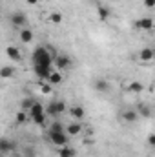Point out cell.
<instances>
[{"instance_id": "cell-1", "label": "cell", "mask_w": 155, "mask_h": 157, "mask_svg": "<svg viewBox=\"0 0 155 157\" xmlns=\"http://www.w3.org/2000/svg\"><path fill=\"white\" fill-rule=\"evenodd\" d=\"M33 70L35 75L42 80H46L47 75L53 71V57L49 53V48L40 46L33 51Z\"/></svg>"}, {"instance_id": "cell-2", "label": "cell", "mask_w": 155, "mask_h": 157, "mask_svg": "<svg viewBox=\"0 0 155 157\" xmlns=\"http://www.w3.org/2000/svg\"><path fill=\"white\" fill-rule=\"evenodd\" d=\"M44 110H46V113H47V115L57 117V115H60V113H64V112H66V104H64L62 101H51V102L47 104V108H44Z\"/></svg>"}, {"instance_id": "cell-3", "label": "cell", "mask_w": 155, "mask_h": 157, "mask_svg": "<svg viewBox=\"0 0 155 157\" xmlns=\"http://www.w3.org/2000/svg\"><path fill=\"white\" fill-rule=\"evenodd\" d=\"M49 141L57 146H66L70 143V137L66 135V132H49Z\"/></svg>"}, {"instance_id": "cell-4", "label": "cell", "mask_w": 155, "mask_h": 157, "mask_svg": "<svg viewBox=\"0 0 155 157\" xmlns=\"http://www.w3.org/2000/svg\"><path fill=\"white\" fill-rule=\"evenodd\" d=\"M9 20H11V24H13L15 28H20V29L28 26V15H26V13H22V11L13 13V15L9 17Z\"/></svg>"}, {"instance_id": "cell-5", "label": "cell", "mask_w": 155, "mask_h": 157, "mask_svg": "<svg viewBox=\"0 0 155 157\" xmlns=\"http://www.w3.org/2000/svg\"><path fill=\"white\" fill-rule=\"evenodd\" d=\"M53 66H55L59 71L68 70V68L71 66V59H70V57H66V55H57V57L53 59Z\"/></svg>"}, {"instance_id": "cell-6", "label": "cell", "mask_w": 155, "mask_h": 157, "mask_svg": "<svg viewBox=\"0 0 155 157\" xmlns=\"http://www.w3.org/2000/svg\"><path fill=\"white\" fill-rule=\"evenodd\" d=\"M135 28L137 29H144V31H150L153 29V18L152 17H144V18H139L135 22Z\"/></svg>"}, {"instance_id": "cell-7", "label": "cell", "mask_w": 155, "mask_h": 157, "mask_svg": "<svg viewBox=\"0 0 155 157\" xmlns=\"http://www.w3.org/2000/svg\"><path fill=\"white\" fill-rule=\"evenodd\" d=\"M64 132H66L68 137H75L78 133H82V122H70V124L64 128Z\"/></svg>"}, {"instance_id": "cell-8", "label": "cell", "mask_w": 155, "mask_h": 157, "mask_svg": "<svg viewBox=\"0 0 155 157\" xmlns=\"http://www.w3.org/2000/svg\"><path fill=\"white\" fill-rule=\"evenodd\" d=\"M110 15H112V11H110L106 6H102V4H97V18H99L100 22H106V20L110 18Z\"/></svg>"}, {"instance_id": "cell-9", "label": "cell", "mask_w": 155, "mask_h": 157, "mask_svg": "<svg viewBox=\"0 0 155 157\" xmlns=\"http://www.w3.org/2000/svg\"><path fill=\"white\" fill-rule=\"evenodd\" d=\"M93 88L97 90V93H108L110 84H108V80H106V78H97V80L93 82Z\"/></svg>"}, {"instance_id": "cell-10", "label": "cell", "mask_w": 155, "mask_h": 157, "mask_svg": "<svg viewBox=\"0 0 155 157\" xmlns=\"http://www.w3.org/2000/svg\"><path fill=\"white\" fill-rule=\"evenodd\" d=\"M70 113H71V117L75 119V121H82V119L86 117V110L82 106H78V104L70 108Z\"/></svg>"}, {"instance_id": "cell-11", "label": "cell", "mask_w": 155, "mask_h": 157, "mask_svg": "<svg viewBox=\"0 0 155 157\" xmlns=\"http://www.w3.org/2000/svg\"><path fill=\"white\" fill-rule=\"evenodd\" d=\"M137 119H139V113H137L135 110H124V112H122V121L128 122V124L137 122Z\"/></svg>"}, {"instance_id": "cell-12", "label": "cell", "mask_w": 155, "mask_h": 157, "mask_svg": "<svg viewBox=\"0 0 155 157\" xmlns=\"http://www.w3.org/2000/svg\"><path fill=\"white\" fill-rule=\"evenodd\" d=\"M6 55H7L11 60H20V57H22V55H20V49H18L17 46H7V48H6Z\"/></svg>"}, {"instance_id": "cell-13", "label": "cell", "mask_w": 155, "mask_h": 157, "mask_svg": "<svg viewBox=\"0 0 155 157\" xmlns=\"http://www.w3.org/2000/svg\"><path fill=\"white\" fill-rule=\"evenodd\" d=\"M15 150V143H11V141H7V139H0V154L4 155V154H9V152H13Z\"/></svg>"}, {"instance_id": "cell-14", "label": "cell", "mask_w": 155, "mask_h": 157, "mask_svg": "<svg viewBox=\"0 0 155 157\" xmlns=\"http://www.w3.org/2000/svg\"><path fill=\"white\" fill-rule=\"evenodd\" d=\"M139 59H141L142 62H152V60H153V49H152V48H144V49H141Z\"/></svg>"}, {"instance_id": "cell-15", "label": "cell", "mask_w": 155, "mask_h": 157, "mask_svg": "<svg viewBox=\"0 0 155 157\" xmlns=\"http://www.w3.org/2000/svg\"><path fill=\"white\" fill-rule=\"evenodd\" d=\"M15 77V68L13 66H2L0 68V78L7 80V78H13Z\"/></svg>"}, {"instance_id": "cell-16", "label": "cell", "mask_w": 155, "mask_h": 157, "mask_svg": "<svg viewBox=\"0 0 155 157\" xmlns=\"http://www.w3.org/2000/svg\"><path fill=\"white\" fill-rule=\"evenodd\" d=\"M20 40H22L24 44H29V42L33 40V31H31L29 28H22V29H20Z\"/></svg>"}, {"instance_id": "cell-17", "label": "cell", "mask_w": 155, "mask_h": 157, "mask_svg": "<svg viewBox=\"0 0 155 157\" xmlns=\"http://www.w3.org/2000/svg\"><path fill=\"white\" fill-rule=\"evenodd\" d=\"M142 90H144V86H142V82H139V80H133V82L128 84V91H130V93H142Z\"/></svg>"}, {"instance_id": "cell-18", "label": "cell", "mask_w": 155, "mask_h": 157, "mask_svg": "<svg viewBox=\"0 0 155 157\" xmlns=\"http://www.w3.org/2000/svg\"><path fill=\"white\" fill-rule=\"evenodd\" d=\"M62 73H60V71H51V73H49V75H47V78H46V80H47V82H49V84H60V82H62Z\"/></svg>"}, {"instance_id": "cell-19", "label": "cell", "mask_w": 155, "mask_h": 157, "mask_svg": "<svg viewBox=\"0 0 155 157\" xmlns=\"http://www.w3.org/2000/svg\"><path fill=\"white\" fill-rule=\"evenodd\" d=\"M75 148H71V146H60V152H59V157H75Z\"/></svg>"}, {"instance_id": "cell-20", "label": "cell", "mask_w": 155, "mask_h": 157, "mask_svg": "<svg viewBox=\"0 0 155 157\" xmlns=\"http://www.w3.org/2000/svg\"><path fill=\"white\" fill-rule=\"evenodd\" d=\"M37 101L35 99H31V97H28V99H24L22 101V104H20V108H22V112H26V110H31V106L35 104Z\"/></svg>"}, {"instance_id": "cell-21", "label": "cell", "mask_w": 155, "mask_h": 157, "mask_svg": "<svg viewBox=\"0 0 155 157\" xmlns=\"http://www.w3.org/2000/svg\"><path fill=\"white\" fill-rule=\"evenodd\" d=\"M49 22H51V24H60V22H62V15L57 13V11L51 13V15H49Z\"/></svg>"}, {"instance_id": "cell-22", "label": "cell", "mask_w": 155, "mask_h": 157, "mask_svg": "<svg viewBox=\"0 0 155 157\" xmlns=\"http://www.w3.org/2000/svg\"><path fill=\"white\" fill-rule=\"evenodd\" d=\"M15 121H17V124H24V122L28 121V115H26V112H22V110H20V112L17 113Z\"/></svg>"}, {"instance_id": "cell-23", "label": "cell", "mask_w": 155, "mask_h": 157, "mask_svg": "<svg viewBox=\"0 0 155 157\" xmlns=\"http://www.w3.org/2000/svg\"><path fill=\"white\" fill-rule=\"evenodd\" d=\"M31 119H33L37 124H40V126H42V124H46V112H44V113H39V115H33Z\"/></svg>"}, {"instance_id": "cell-24", "label": "cell", "mask_w": 155, "mask_h": 157, "mask_svg": "<svg viewBox=\"0 0 155 157\" xmlns=\"http://www.w3.org/2000/svg\"><path fill=\"white\" fill-rule=\"evenodd\" d=\"M139 112H141L144 117H150V115H152V110L148 108V104H141V106H139Z\"/></svg>"}, {"instance_id": "cell-25", "label": "cell", "mask_w": 155, "mask_h": 157, "mask_svg": "<svg viewBox=\"0 0 155 157\" xmlns=\"http://www.w3.org/2000/svg\"><path fill=\"white\" fill-rule=\"evenodd\" d=\"M49 132H64V126H62L60 122H53V124L49 126Z\"/></svg>"}, {"instance_id": "cell-26", "label": "cell", "mask_w": 155, "mask_h": 157, "mask_svg": "<svg viewBox=\"0 0 155 157\" xmlns=\"http://www.w3.org/2000/svg\"><path fill=\"white\" fill-rule=\"evenodd\" d=\"M148 144H150V146H153V144H155V135H153V133H150V135H148Z\"/></svg>"}, {"instance_id": "cell-27", "label": "cell", "mask_w": 155, "mask_h": 157, "mask_svg": "<svg viewBox=\"0 0 155 157\" xmlns=\"http://www.w3.org/2000/svg\"><path fill=\"white\" fill-rule=\"evenodd\" d=\"M144 6L152 9V7H153V6H155V0H144Z\"/></svg>"}, {"instance_id": "cell-28", "label": "cell", "mask_w": 155, "mask_h": 157, "mask_svg": "<svg viewBox=\"0 0 155 157\" xmlns=\"http://www.w3.org/2000/svg\"><path fill=\"white\" fill-rule=\"evenodd\" d=\"M42 91H44V93H49V91H51V88H49V86H46V84H44V86H42Z\"/></svg>"}, {"instance_id": "cell-29", "label": "cell", "mask_w": 155, "mask_h": 157, "mask_svg": "<svg viewBox=\"0 0 155 157\" xmlns=\"http://www.w3.org/2000/svg\"><path fill=\"white\" fill-rule=\"evenodd\" d=\"M26 2H28L29 6H37V4H39L40 0H26Z\"/></svg>"}, {"instance_id": "cell-30", "label": "cell", "mask_w": 155, "mask_h": 157, "mask_svg": "<svg viewBox=\"0 0 155 157\" xmlns=\"http://www.w3.org/2000/svg\"><path fill=\"white\" fill-rule=\"evenodd\" d=\"M0 157H2V154H0Z\"/></svg>"}]
</instances>
